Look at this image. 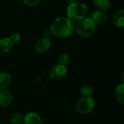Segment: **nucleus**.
<instances>
[{"instance_id": "nucleus-17", "label": "nucleus", "mask_w": 124, "mask_h": 124, "mask_svg": "<svg viewBox=\"0 0 124 124\" xmlns=\"http://www.w3.org/2000/svg\"><path fill=\"white\" fill-rule=\"evenodd\" d=\"M57 60H58L59 64L67 66V65H68V63L70 62V57L67 54H62L59 56Z\"/></svg>"}, {"instance_id": "nucleus-5", "label": "nucleus", "mask_w": 124, "mask_h": 124, "mask_svg": "<svg viewBox=\"0 0 124 124\" xmlns=\"http://www.w3.org/2000/svg\"><path fill=\"white\" fill-rule=\"evenodd\" d=\"M68 74V68L65 65L61 64H55L52 65L49 70V76L53 80H60L65 77Z\"/></svg>"}, {"instance_id": "nucleus-13", "label": "nucleus", "mask_w": 124, "mask_h": 124, "mask_svg": "<svg viewBox=\"0 0 124 124\" xmlns=\"http://www.w3.org/2000/svg\"><path fill=\"white\" fill-rule=\"evenodd\" d=\"M113 23L115 26L122 28L124 26V10L121 9L117 11L113 16Z\"/></svg>"}, {"instance_id": "nucleus-8", "label": "nucleus", "mask_w": 124, "mask_h": 124, "mask_svg": "<svg viewBox=\"0 0 124 124\" xmlns=\"http://www.w3.org/2000/svg\"><path fill=\"white\" fill-rule=\"evenodd\" d=\"M13 100L12 92L7 89L0 90V106L2 108H7L11 105Z\"/></svg>"}, {"instance_id": "nucleus-10", "label": "nucleus", "mask_w": 124, "mask_h": 124, "mask_svg": "<svg viewBox=\"0 0 124 124\" xmlns=\"http://www.w3.org/2000/svg\"><path fill=\"white\" fill-rule=\"evenodd\" d=\"M12 81L11 75L5 71L0 72V90L9 87Z\"/></svg>"}, {"instance_id": "nucleus-21", "label": "nucleus", "mask_w": 124, "mask_h": 124, "mask_svg": "<svg viewBox=\"0 0 124 124\" xmlns=\"http://www.w3.org/2000/svg\"><path fill=\"white\" fill-rule=\"evenodd\" d=\"M69 4H72V3H76V2H78L80 0H68Z\"/></svg>"}, {"instance_id": "nucleus-2", "label": "nucleus", "mask_w": 124, "mask_h": 124, "mask_svg": "<svg viewBox=\"0 0 124 124\" xmlns=\"http://www.w3.org/2000/svg\"><path fill=\"white\" fill-rule=\"evenodd\" d=\"M88 7L80 1L69 4L66 8V17L73 22H78L88 15Z\"/></svg>"}, {"instance_id": "nucleus-20", "label": "nucleus", "mask_w": 124, "mask_h": 124, "mask_svg": "<svg viewBox=\"0 0 124 124\" xmlns=\"http://www.w3.org/2000/svg\"><path fill=\"white\" fill-rule=\"evenodd\" d=\"M42 37H45V38H48V39H50V37L52 36V31L50 30L49 28H46L45 29L43 30L42 31Z\"/></svg>"}, {"instance_id": "nucleus-16", "label": "nucleus", "mask_w": 124, "mask_h": 124, "mask_svg": "<svg viewBox=\"0 0 124 124\" xmlns=\"http://www.w3.org/2000/svg\"><path fill=\"white\" fill-rule=\"evenodd\" d=\"M23 118L24 116L20 113L15 112L12 113L10 118L11 124H23Z\"/></svg>"}, {"instance_id": "nucleus-6", "label": "nucleus", "mask_w": 124, "mask_h": 124, "mask_svg": "<svg viewBox=\"0 0 124 124\" xmlns=\"http://www.w3.org/2000/svg\"><path fill=\"white\" fill-rule=\"evenodd\" d=\"M51 44L52 42L50 39L41 37L35 42L34 49L39 53H44L50 48Z\"/></svg>"}, {"instance_id": "nucleus-19", "label": "nucleus", "mask_w": 124, "mask_h": 124, "mask_svg": "<svg viewBox=\"0 0 124 124\" xmlns=\"http://www.w3.org/2000/svg\"><path fill=\"white\" fill-rule=\"evenodd\" d=\"M23 2L28 7H33L39 4L40 0H23Z\"/></svg>"}, {"instance_id": "nucleus-18", "label": "nucleus", "mask_w": 124, "mask_h": 124, "mask_svg": "<svg viewBox=\"0 0 124 124\" xmlns=\"http://www.w3.org/2000/svg\"><path fill=\"white\" fill-rule=\"evenodd\" d=\"M10 39V40L12 41V43L15 44H17V43H19L21 40V35L19 33H13L11 34V36L9 37Z\"/></svg>"}, {"instance_id": "nucleus-1", "label": "nucleus", "mask_w": 124, "mask_h": 124, "mask_svg": "<svg viewBox=\"0 0 124 124\" xmlns=\"http://www.w3.org/2000/svg\"><path fill=\"white\" fill-rule=\"evenodd\" d=\"M74 28L73 22L66 16L57 17L49 27L52 35L60 39L70 37L74 32Z\"/></svg>"}, {"instance_id": "nucleus-14", "label": "nucleus", "mask_w": 124, "mask_h": 124, "mask_svg": "<svg viewBox=\"0 0 124 124\" xmlns=\"http://www.w3.org/2000/svg\"><path fill=\"white\" fill-rule=\"evenodd\" d=\"M93 2L97 9L102 11H107L111 5L110 0H93Z\"/></svg>"}, {"instance_id": "nucleus-15", "label": "nucleus", "mask_w": 124, "mask_h": 124, "mask_svg": "<svg viewBox=\"0 0 124 124\" xmlns=\"http://www.w3.org/2000/svg\"><path fill=\"white\" fill-rule=\"evenodd\" d=\"M80 93L82 97H92L94 90L92 86L87 84H84L80 88Z\"/></svg>"}, {"instance_id": "nucleus-3", "label": "nucleus", "mask_w": 124, "mask_h": 124, "mask_svg": "<svg viewBox=\"0 0 124 124\" xmlns=\"http://www.w3.org/2000/svg\"><path fill=\"white\" fill-rule=\"evenodd\" d=\"M97 30V25L89 17H86L77 22L74 31L81 37L88 38L94 35Z\"/></svg>"}, {"instance_id": "nucleus-7", "label": "nucleus", "mask_w": 124, "mask_h": 124, "mask_svg": "<svg viewBox=\"0 0 124 124\" xmlns=\"http://www.w3.org/2000/svg\"><path fill=\"white\" fill-rule=\"evenodd\" d=\"M93 22L97 25H102L105 23L108 19V15L107 14L106 11H102L97 9L94 12H93L89 17Z\"/></svg>"}, {"instance_id": "nucleus-4", "label": "nucleus", "mask_w": 124, "mask_h": 124, "mask_svg": "<svg viewBox=\"0 0 124 124\" xmlns=\"http://www.w3.org/2000/svg\"><path fill=\"white\" fill-rule=\"evenodd\" d=\"M94 108L95 102L92 97H82L77 101L76 105V110L82 115L89 114Z\"/></svg>"}, {"instance_id": "nucleus-9", "label": "nucleus", "mask_w": 124, "mask_h": 124, "mask_svg": "<svg viewBox=\"0 0 124 124\" xmlns=\"http://www.w3.org/2000/svg\"><path fill=\"white\" fill-rule=\"evenodd\" d=\"M23 124H44L40 116L34 112H30L24 116Z\"/></svg>"}, {"instance_id": "nucleus-12", "label": "nucleus", "mask_w": 124, "mask_h": 124, "mask_svg": "<svg viewBox=\"0 0 124 124\" xmlns=\"http://www.w3.org/2000/svg\"><path fill=\"white\" fill-rule=\"evenodd\" d=\"M14 44L9 37H4L0 39V52L4 53L9 52L13 48Z\"/></svg>"}, {"instance_id": "nucleus-11", "label": "nucleus", "mask_w": 124, "mask_h": 124, "mask_svg": "<svg viewBox=\"0 0 124 124\" xmlns=\"http://www.w3.org/2000/svg\"><path fill=\"white\" fill-rule=\"evenodd\" d=\"M114 97L118 103L121 105L124 104V83H121L116 86Z\"/></svg>"}]
</instances>
